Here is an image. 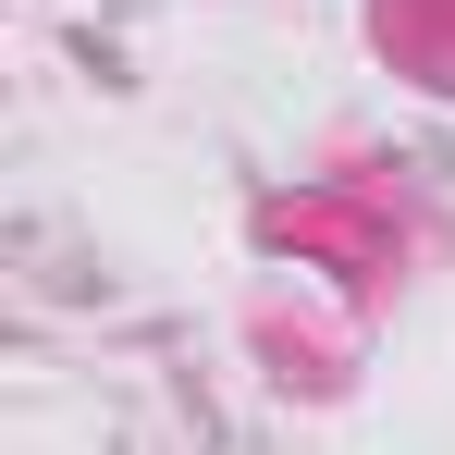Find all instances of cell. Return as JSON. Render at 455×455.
I'll return each mask as SVG.
<instances>
[{"instance_id": "cell-1", "label": "cell", "mask_w": 455, "mask_h": 455, "mask_svg": "<svg viewBox=\"0 0 455 455\" xmlns=\"http://www.w3.org/2000/svg\"><path fill=\"white\" fill-rule=\"evenodd\" d=\"M381 37H394L431 86H455V0H381Z\"/></svg>"}]
</instances>
